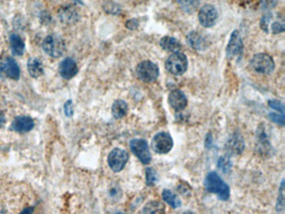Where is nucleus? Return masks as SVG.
<instances>
[{
	"label": "nucleus",
	"mask_w": 285,
	"mask_h": 214,
	"mask_svg": "<svg viewBox=\"0 0 285 214\" xmlns=\"http://www.w3.org/2000/svg\"><path fill=\"white\" fill-rule=\"evenodd\" d=\"M204 186L207 191L216 193L221 200L226 201L230 196V188L228 184L215 171H212L206 176Z\"/></svg>",
	"instance_id": "f257e3e1"
},
{
	"label": "nucleus",
	"mask_w": 285,
	"mask_h": 214,
	"mask_svg": "<svg viewBox=\"0 0 285 214\" xmlns=\"http://www.w3.org/2000/svg\"><path fill=\"white\" fill-rule=\"evenodd\" d=\"M43 50L53 58H60L66 51L65 41L60 36L52 34L45 37L42 44Z\"/></svg>",
	"instance_id": "f03ea898"
},
{
	"label": "nucleus",
	"mask_w": 285,
	"mask_h": 214,
	"mask_svg": "<svg viewBox=\"0 0 285 214\" xmlns=\"http://www.w3.org/2000/svg\"><path fill=\"white\" fill-rule=\"evenodd\" d=\"M188 61L187 56L181 52L171 55L166 61V68L168 72L174 76H181L188 70Z\"/></svg>",
	"instance_id": "7ed1b4c3"
},
{
	"label": "nucleus",
	"mask_w": 285,
	"mask_h": 214,
	"mask_svg": "<svg viewBox=\"0 0 285 214\" xmlns=\"http://www.w3.org/2000/svg\"><path fill=\"white\" fill-rule=\"evenodd\" d=\"M251 66L258 73L268 75L273 72L275 64L269 55L260 53L253 56L251 60Z\"/></svg>",
	"instance_id": "20e7f679"
},
{
	"label": "nucleus",
	"mask_w": 285,
	"mask_h": 214,
	"mask_svg": "<svg viewBox=\"0 0 285 214\" xmlns=\"http://www.w3.org/2000/svg\"><path fill=\"white\" fill-rule=\"evenodd\" d=\"M136 74L140 81L146 83H151L156 81L159 76V69L152 61H145L138 65Z\"/></svg>",
	"instance_id": "39448f33"
},
{
	"label": "nucleus",
	"mask_w": 285,
	"mask_h": 214,
	"mask_svg": "<svg viewBox=\"0 0 285 214\" xmlns=\"http://www.w3.org/2000/svg\"><path fill=\"white\" fill-rule=\"evenodd\" d=\"M129 160L127 151L120 148L113 149L108 156V165L115 172L122 171Z\"/></svg>",
	"instance_id": "423d86ee"
},
{
	"label": "nucleus",
	"mask_w": 285,
	"mask_h": 214,
	"mask_svg": "<svg viewBox=\"0 0 285 214\" xmlns=\"http://www.w3.org/2000/svg\"><path fill=\"white\" fill-rule=\"evenodd\" d=\"M151 146L156 153H168L173 147V137L167 132H159L153 137Z\"/></svg>",
	"instance_id": "0eeeda50"
},
{
	"label": "nucleus",
	"mask_w": 285,
	"mask_h": 214,
	"mask_svg": "<svg viewBox=\"0 0 285 214\" xmlns=\"http://www.w3.org/2000/svg\"><path fill=\"white\" fill-rule=\"evenodd\" d=\"M130 148L132 153L140 160L143 164L150 163L152 155L148 147V141L143 139H132L130 141Z\"/></svg>",
	"instance_id": "6e6552de"
},
{
	"label": "nucleus",
	"mask_w": 285,
	"mask_h": 214,
	"mask_svg": "<svg viewBox=\"0 0 285 214\" xmlns=\"http://www.w3.org/2000/svg\"><path fill=\"white\" fill-rule=\"evenodd\" d=\"M5 76L14 81H18L20 79V67L12 57L0 60V79L4 78Z\"/></svg>",
	"instance_id": "1a4fd4ad"
},
{
	"label": "nucleus",
	"mask_w": 285,
	"mask_h": 214,
	"mask_svg": "<svg viewBox=\"0 0 285 214\" xmlns=\"http://www.w3.org/2000/svg\"><path fill=\"white\" fill-rule=\"evenodd\" d=\"M218 19V11L214 6L211 5H206L202 7L198 14L199 22L205 28H211L215 26Z\"/></svg>",
	"instance_id": "9d476101"
},
{
	"label": "nucleus",
	"mask_w": 285,
	"mask_h": 214,
	"mask_svg": "<svg viewBox=\"0 0 285 214\" xmlns=\"http://www.w3.org/2000/svg\"><path fill=\"white\" fill-rule=\"evenodd\" d=\"M227 56L228 59H234L243 55V43L240 33L238 31H233L227 46Z\"/></svg>",
	"instance_id": "9b49d317"
},
{
	"label": "nucleus",
	"mask_w": 285,
	"mask_h": 214,
	"mask_svg": "<svg viewBox=\"0 0 285 214\" xmlns=\"http://www.w3.org/2000/svg\"><path fill=\"white\" fill-rule=\"evenodd\" d=\"M35 127V122L30 116H20L15 117L10 126V129L19 133H26Z\"/></svg>",
	"instance_id": "f8f14e48"
},
{
	"label": "nucleus",
	"mask_w": 285,
	"mask_h": 214,
	"mask_svg": "<svg viewBox=\"0 0 285 214\" xmlns=\"http://www.w3.org/2000/svg\"><path fill=\"white\" fill-rule=\"evenodd\" d=\"M168 102L171 107L177 111H183L188 106V99L180 90H174L169 94Z\"/></svg>",
	"instance_id": "ddd939ff"
},
{
	"label": "nucleus",
	"mask_w": 285,
	"mask_h": 214,
	"mask_svg": "<svg viewBox=\"0 0 285 214\" xmlns=\"http://www.w3.org/2000/svg\"><path fill=\"white\" fill-rule=\"evenodd\" d=\"M77 64L73 59L66 58L60 63V76L65 80H70L74 78L77 75Z\"/></svg>",
	"instance_id": "4468645a"
},
{
	"label": "nucleus",
	"mask_w": 285,
	"mask_h": 214,
	"mask_svg": "<svg viewBox=\"0 0 285 214\" xmlns=\"http://www.w3.org/2000/svg\"><path fill=\"white\" fill-rule=\"evenodd\" d=\"M187 42L191 48L195 51H205L208 47V42L200 33L192 31L187 36Z\"/></svg>",
	"instance_id": "2eb2a0df"
},
{
	"label": "nucleus",
	"mask_w": 285,
	"mask_h": 214,
	"mask_svg": "<svg viewBox=\"0 0 285 214\" xmlns=\"http://www.w3.org/2000/svg\"><path fill=\"white\" fill-rule=\"evenodd\" d=\"M261 28L267 33L279 34L283 32L285 30L283 21H273V23L270 21V15H266L262 18L260 23Z\"/></svg>",
	"instance_id": "dca6fc26"
},
{
	"label": "nucleus",
	"mask_w": 285,
	"mask_h": 214,
	"mask_svg": "<svg viewBox=\"0 0 285 214\" xmlns=\"http://www.w3.org/2000/svg\"><path fill=\"white\" fill-rule=\"evenodd\" d=\"M58 16H59L60 22L67 26L74 25L79 21L78 13L72 6H65V7L60 8Z\"/></svg>",
	"instance_id": "f3484780"
},
{
	"label": "nucleus",
	"mask_w": 285,
	"mask_h": 214,
	"mask_svg": "<svg viewBox=\"0 0 285 214\" xmlns=\"http://www.w3.org/2000/svg\"><path fill=\"white\" fill-rule=\"evenodd\" d=\"M245 144L243 137L239 134H233L226 145V149L228 152L233 155H239L242 153Z\"/></svg>",
	"instance_id": "a211bd4d"
},
{
	"label": "nucleus",
	"mask_w": 285,
	"mask_h": 214,
	"mask_svg": "<svg viewBox=\"0 0 285 214\" xmlns=\"http://www.w3.org/2000/svg\"><path fill=\"white\" fill-rule=\"evenodd\" d=\"M27 68L32 78H39L44 73V66L41 61L37 58H30L28 61Z\"/></svg>",
	"instance_id": "6ab92c4d"
},
{
	"label": "nucleus",
	"mask_w": 285,
	"mask_h": 214,
	"mask_svg": "<svg viewBox=\"0 0 285 214\" xmlns=\"http://www.w3.org/2000/svg\"><path fill=\"white\" fill-rule=\"evenodd\" d=\"M160 46L165 51H169V52H180L182 49V45L177 39L171 37V36H165L163 37L160 41Z\"/></svg>",
	"instance_id": "aec40b11"
},
{
	"label": "nucleus",
	"mask_w": 285,
	"mask_h": 214,
	"mask_svg": "<svg viewBox=\"0 0 285 214\" xmlns=\"http://www.w3.org/2000/svg\"><path fill=\"white\" fill-rule=\"evenodd\" d=\"M10 46L14 55L17 56H22L25 52V46L22 39L16 34H12L10 37Z\"/></svg>",
	"instance_id": "412c9836"
},
{
	"label": "nucleus",
	"mask_w": 285,
	"mask_h": 214,
	"mask_svg": "<svg viewBox=\"0 0 285 214\" xmlns=\"http://www.w3.org/2000/svg\"><path fill=\"white\" fill-rule=\"evenodd\" d=\"M143 214H166V206L160 201H149L143 207Z\"/></svg>",
	"instance_id": "4be33fe9"
},
{
	"label": "nucleus",
	"mask_w": 285,
	"mask_h": 214,
	"mask_svg": "<svg viewBox=\"0 0 285 214\" xmlns=\"http://www.w3.org/2000/svg\"><path fill=\"white\" fill-rule=\"evenodd\" d=\"M112 115L115 119H121L126 116L128 111L127 103L122 100H116L111 107Z\"/></svg>",
	"instance_id": "5701e85b"
},
{
	"label": "nucleus",
	"mask_w": 285,
	"mask_h": 214,
	"mask_svg": "<svg viewBox=\"0 0 285 214\" xmlns=\"http://www.w3.org/2000/svg\"><path fill=\"white\" fill-rule=\"evenodd\" d=\"M178 4L183 12L192 14L198 10L200 0H178Z\"/></svg>",
	"instance_id": "b1692460"
},
{
	"label": "nucleus",
	"mask_w": 285,
	"mask_h": 214,
	"mask_svg": "<svg viewBox=\"0 0 285 214\" xmlns=\"http://www.w3.org/2000/svg\"><path fill=\"white\" fill-rule=\"evenodd\" d=\"M163 199L173 208H178L182 206V201L178 198V196L168 189L163 190Z\"/></svg>",
	"instance_id": "393cba45"
},
{
	"label": "nucleus",
	"mask_w": 285,
	"mask_h": 214,
	"mask_svg": "<svg viewBox=\"0 0 285 214\" xmlns=\"http://www.w3.org/2000/svg\"><path fill=\"white\" fill-rule=\"evenodd\" d=\"M158 173L152 167L146 169V183L149 186H153L158 182Z\"/></svg>",
	"instance_id": "a878e982"
},
{
	"label": "nucleus",
	"mask_w": 285,
	"mask_h": 214,
	"mask_svg": "<svg viewBox=\"0 0 285 214\" xmlns=\"http://www.w3.org/2000/svg\"><path fill=\"white\" fill-rule=\"evenodd\" d=\"M218 166L221 171L224 173H227L230 171L231 167H232L230 159L228 158V156H222L218 160Z\"/></svg>",
	"instance_id": "bb28decb"
},
{
	"label": "nucleus",
	"mask_w": 285,
	"mask_h": 214,
	"mask_svg": "<svg viewBox=\"0 0 285 214\" xmlns=\"http://www.w3.org/2000/svg\"><path fill=\"white\" fill-rule=\"evenodd\" d=\"M284 180L282 181L280 188L278 191V201H277V205H276V209L277 211H280L283 209L284 206Z\"/></svg>",
	"instance_id": "cd10ccee"
},
{
	"label": "nucleus",
	"mask_w": 285,
	"mask_h": 214,
	"mask_svg": "<svg viewBox=\"0 0 285 214\" xmlns=\"http://www.w3.org/2000/svg\"><path fill=\"white\" fill-rule=\"evenodd\" d=\"M268 106H270L271 108L274 109L275 111L280 112L281 114H284V106L281 101H277V100H272V101H268Z\"/></svg>",
	"instance_id": "c85d7f7f"
},
{
	"label": "nucleus",
	"mask_w": 285,
	"mask_h": 214,
	"mask_svg": "<svg viewBox=\"0 0 285 214\" xmlns=\"http://www.w3.org/2000/svg\"><path fill=\"white\" fill-rule=\"evenodd\" d=\"M268 116L271 121H273L276 124H278L280 126L284 125V117L283 114L270 113Z\"/></svg>",
	"instance_id": "c756f323"
},
{
	"label": "nucleus",
	"mask_w": 285,
	"mask_h": 214,
	"mask_svg": "<svg viewBox=\"0 0 285 214\" xmlns=\"http://www.w3.org/2000/svg\"><path fill=\"white\" fill-rule=\"evenodd\" d=\"M64 111H65V116L67 117H72L74 115V106H73L71 100H69L65 102L64 105Z\"/></svg>",
	"instance_id": "7c9ffc66"
},
{
	"label": "nucleus",
	"mask_w": 285,
	"mask_h": 214,
	"mask_svg": "<svg viewBox=\"0 0 285 214\" xmlns=\"http://www.w3.org/2000/svg\"><path fill=\"white\" fill-rule=\"evenodd\" d=\"M213 143V136L211 134L208 133L206 136L205 138V146L207 148H209L210 147L211 145Z\"/></svg>",
	"instance_id": "2f4dec72"
},
{
	"label": "nucleus",
	"mask_w": 285,
	"mask_h": 214,
	"mask_svg": "<svg viewBox=\"0 0 285 214\" xmlns=\"http://www.w3.org/2000/svg\"><path fill=\"white\" fill-rule=\"evenodd\" d=\"M34 211H35L34 206H28V207H25L20 214H33Z\"/></svg>",
	"instance_id": "473e14b6"
},
{
	"label": "nucleus",
	"mask_w": 285,
	"mask_h": 214,
	"mask_svg": "<svg viewBox=\"0 0 285 214\" xmlns=\"http://www.w3.org/2000/svg\"><path fill=\"white\" fill-rule=\"evenodd\" d=\"M5 123V113L2 111H0V126H4Z\"/></svg>",
	"instance_id": "72a5a7b5"
},
{
	"label": "nucleus",
	"mask_w": 285,
	"mask_h": 214,
	"mask_svg": "<svg viewBox=\"0 0 285 214\" xmlns=\"http://www.w3.org/2000/svg\"><path fill=\"white\" fill-rule=\"evenodd\" d=\"M0 214H7L6 209H5V206H2L1 204H0Z\"/></svg>",
	"instance_id": "f704fd0d"
},
{
	"label": "nucleus",
	"mask_w": 285,
	"mask_h": 214,
	"mask_svg": "<svg viewBox=\"0 0 285 214\" xmlns=\"http://www.w3.org/2000/svg\"><path fill=\"white\" fill-rule=\"evenodd\" d=\"M183 214H195L193 211H185V212H183Z\"/></svg>",
	"instance_id": "c9c22d12"
},
{
	"label": "nucleus",
	"mask_w": 285,
	"mask_h": 214,
	"mask_svg": "<svg viewBox=\"0 0 285 214\" xmlns=\"http://www.w3.org/2000/svg\"><path fill=\"white\" fill-rule=\"evenodd\" d=\"M116 214H122V213H120V212H118V213Z\"/></svg>",
	"instance_id": "e433bc0d"
}]
</instances>
